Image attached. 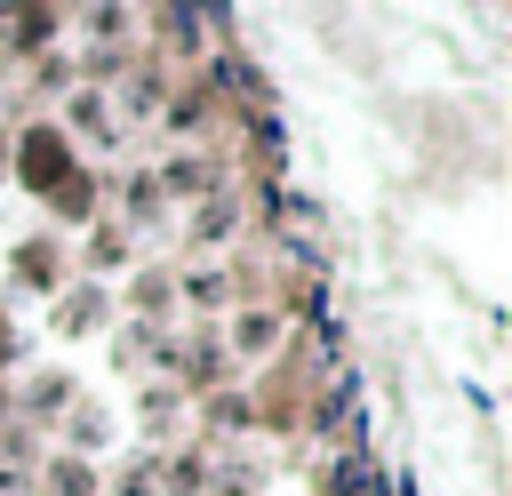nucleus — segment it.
<instances>
[{
  "label": "nucleus",
  "instance_id": "obj_1",
  "mask_svg": "<svg viewBox=\"0 0 512 496\" xmlns=\"http://www.w3.org/2000/svg\"><path fill=\"white\" fill-rule=\"evenodd\" d=\"M16 160H24V184H32V192H56V184L72 176V152H64V136H56V128H32Z\"/></svg>",
  "mask_w": 512,
  "mask_h": 496
},
{
  "label": "nucleus",
  "instance_id": "obj_2",
  "mask_svg": "<svg viewBox=\"0 0 512 496\" xmlns=\"http://www.w3.org/2000/svg\"><path fill=\"white\" fill-rule=\"evenodd\" d=\"M56 200H64V216H80V208H88V176H64V184H56Z\"/></svg>",
  "mask_w": 512,
  "mask_h": 496
}]
</instances>
